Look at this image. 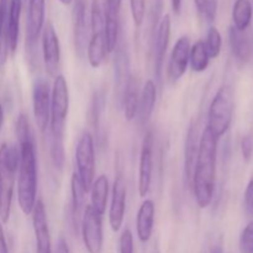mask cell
<instances>
[{
    "label": "cell",
    "instance_id": "cell-3",
    "mask_svg": "<svg viewBox=\"0 0 253 253\" xmlns=\"http://www.w3.org/2000/svg\"><path fill=\"white\" fill-rule=\"evenodd\" d=\"M17 202L25 215L32 214L37 199V157L35 141L20 143Z\"/></svg>",
    "mask_w": 253,
    "mask_h": 253
},
{
    "label": "cell",
    "instance_id": "cell-12",
    "mask_svg": "<svg viewBox=\"0 0 253 253\" xmlns=\"http://www.w3.org/2000/svg\"><path fill=\"white\" fill-rule=\"evenodd\" d=\"M126 197H127V189H126L125 179L123 175L119 174L114 182L111 202L109 207V225L114 232L120 231L123 227L126 211Z\"/></svg>",
    "mask_w": 253,
    "mask_h": 253
},
{
    "label": "cell",
    "instance_id": "cell-26",
    "mask_svg": "<svg viewBox=\"0 0 253 253\" xmlns=\"http://www.w3.org/2000/svg\"><path fill=\"white\" fill-rule=\"evenodd\" d=\"M253 7L251 0H235L232 6V21L237 31L245 32L252 21Z\"/></svg>",
    "mask_w": 253,
    "mask_h": 253
},
{
    "label": "cell",
    "instance_id": "cell-15",
    "mask_svg": "<svg viewBox=\"0 0 253 253\" xmlns=\"http://www.w3.org/2000/svg\"><path fill=\"white\" fill-rule=\"evenodd\" d=\"M170 27H172L170 15L166 14L158 22L155 36V73L157 81H161L162 78L163 64H165V58L170 39Z\"/></svg>",
    "mask_w": 253,
    "mask_h": 253
},
{
    "label": "cell",
    "instance_id": "cell-24",
    "mask_svg": "<svg viewBox=\"0 0 253 253\" xmlns=\"http://www.w3.org/2000/svg\"><path fill=\"white\" fill-rule=\"evenodd\" d=\"M140 95L138 81L133 77H130L124 90V115L127 121H132L137 118Z\"/></svg>",
    "mask_w": 253,
    "mask_h": 253
},
{
    "label": "cell",
    "instance_id": "cell-27",
    "mask_svg": "<svg viewBox=\"0 0 253 253\" xmlns=\"http://www.w3.org/2000/svg\"><path fill=\"white\" fill-rule=\"evenodd\" d=\"M10 0H0V67L4 66L10 54L7 35V15Z\"/></svg>",
    "mask_w": 253,
    "mask_h": 253
},
{
    "label": "cell",
    "instance_id": "cell-37",
    "mask_svg": "<svg viewBox=\"0 0 253 253\" xmlns=\"http://www.w3.org/2000/svg\"><path fill=\"white\" fill-rule=\"evenodd\" d=\"M245 208L249 214H253V175L245 190Z\"/></svg>",
    "mask_w": 253,
    "mask_h": 253
},
{
    "label": "cell",
    "instance_id": "cell-19",
    "mask_svg": "<svg viewBox=\"0 0 253 253\" xmlns=\"http://www.w3.org/2000/svg\"><path fill=\"white\" fill-rule=\"evenodd\" d=\"M199 133H198L197 125H190L185 138V150H184V179L188 188L192 185L193 173H194L195 162H197L198 151H199Z\"/></svg>",
    "mask_w": 253,
    "mask_h": 253
},
{
    "label": "cell",
    "instance_id": "cell-11",
    "mask_svg": "<svg viewBox=\"0 0 253 253\" xmlns=\"http://www.w3.org/2000/svg\"><path fill=\"white\" fill-rule=\"evenodd\" d=\"M153 137L152 131H148L142 141L140 152V163H138V195L141 198H146L150 193L151 183H152L153 172Z\"/></svg>",
    "mask_w": 253,
    "mask_h": 253
},
{
    "label": "cell",
    "instance_id": "cell-42",
    "mask_svg": "<svg viewBox=\"0 0 253 253\" xmlns=\"http://www.w3.org/2000/svg\"><path fill=\"white\" fill-rule=\"evenodd\" d=\"M208 1H209V0H194L195 6H197L198 11H199L200 14H202V12H203V10H204L205 5H207Z\"/></svg>",
    "mask_w": 253,
    "mask_h": 253
},
{
    "label": "cell",
    "instance_id": "cell-13",
    "mask_svg": "<svg viewBox=\"0 0 253 253\" xmlns=\"http://www.w3.org/2000/svg\"><path fill=\"white\" fill-rule=\"evenodd\" d=\"M190 40L188 36H180L175 42L167 66V77L172 83L179 81L185 74L189 64Z\"/></svg>",
    "mask_w": 253,
    "mask_h": 253
},
{
    "label": "cell",
    "instance_id": "cell-43",
    "mask_svg": "<svg viewBox=\"0 0 253 253\" xmlns=\"http://www.w3.org/2000/svg\"><path fill=\"white\" fill-rule=\"evenodd\" d=\"M2 125H4V110H2V106L0 104V131H1Z\"/></svg>",
    "mask_w": 253,
    "mask_h": 253
},
{
    "label": "cell",
    "instance_id": "cell-38",
    "mask_svg": "<svg viewBox=\"0 0 253 253\" xmlns=\"http://www.w3.org/2000/svg\"><path fill=\"white\" fill-rule=\"evenodd\" d=\"M121 2H123V0H105L104 11L109 12V14L120 15Z\"/></svg>",
    "mask_w": 253,
    "mask_h": 253
},
{
    "label": "cell",
    "instance_id": "cell-44",
    "mask_svg": "<svg viewBox=\"0 0 253 253\" xmlns=\"http://www.w3.org/2000/svg\"><path fill=\"white\" fill-rule=\"evenodd\" d=\"M210 253H224V251H222V247L220 246V245H216V246L212 247L211 252Z\"/></svg>",
    "mask_w": 253,
    "mask_h": 253
},
{
    "label": "cell",
    "instance_id": "cell-36",
    "mask_svg": "<svg viewBox=\"0 0 253 253\" xmlns=\"http://www.w3.org/2000/svg\"><path fill=\"white\" fill-rule=\"evenodd\" d=\"M202 14L204 15L205 19L209 22L214 21L217 14V0H209V1L207 2V5H205Z\"/></svg>",
    "mask_w": 253,
    "mask_h": 253
},
{
    "label": "cell",
    "instance_id": "cell-29",
    "mask_svg": "<svg viewBox=\"0 0 253 253\" xmlns=\"http://www.w3.org/2000/svg\"><path fill=\"white\" fill-rule=\"evenodd\" d=\"M209 54H208L207 47L203 40L195 42L193 46H190L189 53V64L190 68L197 73H202L209 66Z\"/></svg>",
    "mask_w": 253,
    "mask_h": 253
},
{
    "label": "cell",
    "instance_id": "cell-1",
    "mask_svg": "<svg viewBox=\"0 0 253 253\" xmlns=\"http://www.w3.org/2000/svg\"><path fill=\"white\" fill-rule=\"evenodd\" d=\"M217 142H219V138L215 137L205 127L200 136L199 151H198L192 185H190L195 202L200 209H205L209 207L214 198L215 179H216Z\"/></svg>",
    "mask_w": 253,
    "mask_h": 253
},
{
    "label": "cell",
    "instance_id": "cell-16",
    "mask_svg": "<svg viewBox=\"0 0 253 253\" xmlns=\"http://www.w3.org/2000/svg\"><path fill=\"white\" fill-rule=\"evenodd\" d=\"M46 0H29L26 20V46L32 47L44 26Z\"/></svg>",
    "mask_w": 253,
    "mask_h": 253
},
{
    "label": "cell",
    "instance_id": "cell-10",
    "mask_svg": "<svg viewBox=\"0 0 253 253\" xmlns=\"http://www.w3.org/2000/svg\"><path fill=\"white\" fill-rule=\"evenodd\" d=\"M51 89L48 82L39 79L32 90V111L40 131H46L49 125L51 114Z\"/></svg>",
    "mask_w": 253,
    "mask_h": 253
},
{
    "label": "cell",
    "instance_id": "cell-18",
    "mask_svg": "<svg viewBox=\"0 0 253 253\" xmlns=\"http://www.w3.org/2000/svg\"><path fill=\"white\" fill-rule=\"evenodd\" d=\"M156 205L153 200L146 199L141 204L136 216V231L141 242L146 244L152 237L153 226H155Z\"/></svg>",
    "mask_w": 253,
    "mask_h": 253
},
{
    "label": "cell",
    "instance_id": "cell-35",
    "mask_svg": "<svg viewBox=\"0 0 253 253\" xmlns=\"http://www.w3.org/2000/svg\"><path fill=\"white\" fill-rule=\"evenodd\" d=\"M241 153L245 162H250L253 157V138L251 136H245L241 140Z\"/></svg>",
    "mask_w": 253,
    "mask_h": 253
},
{
    "label": "cell",
    "instance_id": "cell-41",
    "mask_svg": "<svg viewBox=\"0 0 253 253\" xmlns=\"http://www.w3.org/2000/svg\"><path fill=\"white\" fill-rule=\"evenodd\" d=\"M182 1L183 0H170V2H172L173 12H174L175 15L180 14V10H182Z\"/></svg>",
    "mask_w": 253,
    "mask_h": 253
},
{
    "label": "cell",
    "instance_id": "cell-40",
    "mask_svg": "<svg viewBox=\"0 0 253 253\" xmlns=\"http://www.w3.org/2000/svg\"><path fill=\"white\" fill-rule=\"evenodd\" d=\"M54 253H69L68 244H67V241L63 237H61V239L58 240V242H57L56 252Z\"/></svg>",
    "mask_w": 253,
    "mask_h": 253
},
{
    "label": "cell",
    "instance_id": "cell-8",
    "mask_svg": "<svg viewBox=\"0 0 253 253\" xmlns=\"http://www.w3.org/2000/svg\"><path fill=\"white\" fill-rule=\"evenodd\" d=\"M82 239L88 253H101L104 246L103 216L96 212L90 205L84 209L81 221Z\"/></svg>",
    "mask_w": 253,
    "mask_h": 253
},
{
    "label": "cell",
    "instance_id": "cell-7",
    "mask_svg": "<svg viewBox=\"0 0 253 253\" xmlns=\"http://www.w3.org/2000/svg\"><path fill=\"white\" fill-rule=\"evenodd\" d=\"M76 165V173L83 183L86 192H89L95 179V148H94L93 136L88 131L82 133L77 143Z\"/></svg>",
    "mask_w": 253,
    "mask_h": 253
},
{
    "label": "cell",
    "instance_id": "cell-20",
    "mask_svg": "<svg viewBox=\"0 0 253 253\" xmlns=\"http://www.w3.org/2000/svg\"><path fill=\"white\" fill-rule=\"evenodd\" d=\"M71 190H72V219H73L74 226L78 227L83 217L84 209H85V197L86 189L84 188L83 183L79 179L78 174L73 173L71 179Z\"/></svg>",
    "mask_w": 253,
    "mask_h": 253
},
{
    "label": "cell",
    "instance_id": "cell-22",
    "mask_svg": "<svg viewBox=\"0 0 253 253\" xmlns=\"http://www.w3.org/2000/svg\"><path fill=\"white\" fill-rule=\"evenodd\" d=\"M21 10V0H10L9 15H7V35H9V49L11 54H15L17 49V44H19Z\"/></svg>",
    "mask_w": 253,
    "mask_h": 253
},
{
    "label": "cell",
    "instance_id": "cell-30",
    "mask_svg": "<svg viewBox=\"0 0 253 253\" xmlns=\"http://www.w3.org/2000/svg\"><path fill=\"white\" fill-rule=\"evenodd\" d=\"M205 47H207L208 54H209V58H217L221 52V46H222V37L220 34L219 30L215 26H211L208 31L207 40L204 41Z\"/></svg>",
    "mask_w": 253,
    "mask_h": 253
},
{
    "label": "cell",
    "instance_id": "cell-9",
    "mask_svg": "<svg viewBox=\"0 0 253 253\" xmlns=\"http://www.w3.org/2000/svg\"><path fill=\"white\" fill-rule=\"evenodd\" d=\"M42 56L46 72L56 78L61 64V44L56 29L51 21H47L42 30Z\"/></svg>",
    "mask_w": 253,
    "mask_h": 253
},
{
    "label": "cell",
    "instance_id": "cell-33",
    "mask_svg": "<svg viewBox=\"0 0 253 253\" xmlns=\"http://www.w3.org/2000/svg\"><path fill=\"white\" fill-rule=\"evenodd\" d=\"M130 10L133 24L140 27L146 16V0H130Z\"/></svg>",
    "mask_w": 253,
    "mask_h": 253
},
{
    "label": "cell",
    "instance_id": "cell-2",
    "mask_svg": "<svg viewBox=\"0 0 253 253\" xmlns=\"http://www.w3.org/2000/svg\"><path fill=\"white\" fill-rule=\"evenodd\" d=\"M69 110L68 84L63 74L54 78L51 89V114H49V135H51V157L57 169L62 170L66 161L64 132Z\"/></svg>",
    "mask_w": 253,
    "mask_h": 253
},
{
    "label": "cell",
    "instance_id": "cell-34",
    "mask_svg": "<svg viewBox=\"0 0 253 253\" xmlns=\"http://www.w3.org/2000/svg\"><path fill=\"white\" fill-rule=\"evenodd\" d=\"M120 253H133V235L130 229H125L119 240Z\"/></svg>",
    "mask_w": 253,
    "mask_h": 253
},
{
    "label": "cell",
    "instance_id": "cell-31",
    "mask_svg": "<svg viewBox=\"0 0 253 253\" xmlns=\"http://www.w3.org/2000/svg\"><path fill=\"white\" fill-rule=\"evenodd\" d=\"M15 131H16L17 142L24 143L27 141H35L34 133H32L31 126H30L29 118L25 114H19L16 119V124H15Z\"/></svg>",
    "mask_w": 253,
    "mask_h": 253
},
{
    "label": "cell",
    "instance_id": "cell-25",
    "mask_svg": "<svg viewBox=\"0 0 253 253\" xmlns=\"http://www.w3.org/2000/svg\"><path fill=\"white\" fill-rule=\"evenodd\" d=\"M229 41L232 54L236 61L240 64L247 63L251 57V43L246 34L237 31L234 26H231L229 30Z\"/></svg>",
    "mask_w": 253,
    "mask_h": 253
},
{
    "label": "cell",
    "instance_id": "cell-39",
    "mask_svg": "<svg viewBox=\"0 0 253 253\" xmlns=\"http://www.w3.org/2000/svg\"><path fill=\"white\" fill-rule=\"evenodd\" d=\"M0 253H9V250H7L6 240H5L4 235V229H2V222L0 221Z\"/></svg>",
    "mask_w": 253,
    "mask_h": 253
},
{
    "label": "cell",
    "instance_id": "cell-23",
    "mask_svg": "<svg viewBox=\"0 0 253 253\" xmlns=\"http://www.w3.org/2000/svg\"><path fill=\"white\" fill-rule=\"evenodd\" d=\"M109 199V180L105 174H101L94 179L90 187V207L103 216L106 211Z\"/></svg>",
    "mask_w": 253,
    "mask_h": 253
},
{
    "label": "cell",
    "instance_id": "cell-32",
    "mask_svg": "<svg viewBox=\"0 0 253 253\" xmlns=\"http://www.w3.org/2000/svg\"><path fill=\"white\" fill-rule=\"evenodd\" d=\"M239 246L241 253H253V221L249 222L242 230Z\"/></svg>",
    "mask_w": 253,
    "mask_h": 253
},
{
    "label": "cell",
    "instance_id": "cell-5",
    "mask_svg": "<svg viewBox=\"0 0 253 253\" xmlns=\"http://www.w3.org/2000/svg\"><path fill=\"white\" fill-rule=\"evenodd\" d=\"M234 90L231 86L225 84L220 86L212 98L208 114L207 128L216 138H220L229 131L234 116Z\"/></svg>",
    "mask_w": 253,
    "mask_h": 253
},
{
    "label": "cell",
    "instance_id": "cell-28",
    "mask_svg": "<svg viewBox=\"0 0 253 253\" xmlns=\"http://www.w3.org/2000/svg\"><path fill=\"white\" fill-rule=\"evenodd\" d=\"M120 15H114L104 12V34H105V43L108 53L115 51L118 46L119 32H120Z\"/></svg>",
    "mask_w": 253,
    "mask_h": 253
},
{
    "label": "cell",
    "instance_id": "cell-6",
    "mask_svg": "<svg viewBox=\"0 0 253 253\" xmlns=\"http://www.w3.org/2000/svg\"><path fill=\"white\" fill-rule=\"evenodd\" d=\"M104 9L100 0H93L90 6L91 37L86 46V58L93 68H99L108 54L104 34Z\"/></svg>",
    "mask_w": 253,
    "mask_h": 253
},
{
    "label": "cell",
    "instance_id": "cell-14",
    "mask_svg": "<svg viewBox=\"0 0 253 253\" xmlns=\"http://www.w3.org/2000/svg\"><path fill=\"white\" fill-rule=\"evenodd\" d=\"M32 227H34L35 241H36V253H52L48 219L42 200H37L32 210Z\"/></svg>",
    "mask_w": 253,
    "mask_h": 253
},
{
    "label": "cell",
    "instance_id": "cell-21",
    "mask_svg": "<svg viewBox=\"0 0 253 253\" xmlns=\"http://www.w3.org/2000/svg\"><path fill=\"white\" fill-rule=\"evenodd\" d=\"M156 100H157V88L152 79H148L143 85L140 95V104H138L137 118L142 125L147 124L155 110Z\"/></svg>",
    "mask_w": 253,
    "mask_h": 253
},
{
    "label": "cell",
    "instance_id": "cell-45",
    "mask_svg": "<svg viewBox=\"0 0 253 253\" xmlns=\"http://www.w3.org/2000/svg\"><path fill=\"white\" fill-rule=\"evenodd\" d=\"M59 2H61L62 5H71L72 2H73V0H59Z\"/></svg>",
    "mask_w": 253,
    "mask_h": 253
},
{
    "label": "cell",
    "instance_id": "cell-4",
    "mask_svg": "<svg viewBox=\"0 0 253 253\" xmlns=\"http://www.w3.org/2000/svg\"><path fill=\"white\" fill-rule=\"evenodd\" d=\"M19 161V147L7 143L0 145V221L2 224L9 221L11 212Z\"/></svg>",
    "mask_w": 253,
    "mask_h": 253
},
{
    "label": "cell",
    "instance_id": "cell-17",
    "mask_svg": "<svg viewBox=\"0 0 253 253\" xmlns=\"http://www.w3.org/2000/svg\"><path fill=\"white\" fill-rule=\"evenodd\" d=\"M73 30L76 49L79 56L83 57L84 53H86V36H88L85 0H76L74 1Z\"/></svg>",
    "mask_w": 253,
    "mask_h": 253
}]
</instances>
